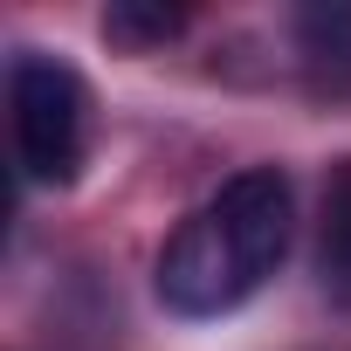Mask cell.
I'll use <instances>...</instances> for the list:
<instances>
[{
  "label": "cell",
  "mask_w": 351,
  "mask_h": 351,
  "mask_svg": "<svg viewBox=\"0 0 351 351\" xmlns=\"http://www.w3.org/2000/svg\"><path fill=\"white\" fill-rule=\"evenodd\" d=\"M317 276L337 303H351V158L324 180V221H317Z\"/></svg>",
  "instance_id": "cell-3"
},
{
  "label": "cell",
  "mask_w": 351,
  "mask_h": 351,
  "mask_svg": "<svg viewBox=\"0 0 351 351\" xmlns=\"http://www.w3.org/2000/svg\"><path fill=\"white\" fill-rule=\"evenodd\" d=\"M296 234V186L276 165H248L221 193H207L172 241L158 248V303L186 324H214L241 310L289 255Z\"/></svg>",
  "instance_id": "cell-1"
},
{
  "label": "cell",
  "mask_w": 351,
  "mask_h": 351,
  "mask_svg": "<svg viewBox=\"0 0 351 351\" xmlns=\"http://www.w3.org/2000/svg\"><path fill=\"white\" fill-rule=\"evenodd\" d=\"M186 28V8H158V0H110L104 8V35L117 49H165Z\"/></svg>",
  "instance_id": "cell-4"
},
{
  "label": "cell",
  "mask_w": 351,
  "mask_h": 351,
  "mask_svg": "<svg viewBox=\"0 0 351 351\" xmlns=\"http://www.w3.org/2000/svg\"><path fill=\"white\" fill-rule=\"evenodd\" d=\"M8 124H14V165L28 186H69L90 158V83L42 56L21 49L8 62Z\"/></svg>",
  "instance_id": "cell-2"
}]
</instances>
